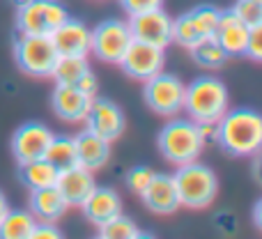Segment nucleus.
Here are the masks:
<instances>
[{"label": "nucleus", "instance_id": "1", "mask_svg": "<svg viewBox=\"0 0 262 239\" xmlns=\"http://www.w3.org/2000/svg\"><path fill=\"white\" fill-rule=\"evenodd\" d=\"M216 143L232 157H255L262 145V118L251 108L226 111L216 122Z\"/></svg>", "mask_w": 262, "mask_h": 239}, {"label": "nucleus", "instance_id": "2", "mask_svg": "<svg viewBox=\"0 0 262 239\" xmlns=\"http://www.w3.org/2000/svg\"><path fill=\"white\" fill-rule=\"evenodd\" d=\"M184 111L198 124L214 122L228 111V88L216 76H198L184 90Z\"/></svg>", "mask_w": 262, "mask_h": 239}, {"label": "nucleus", "instance_id": "3", "mask_svg": "<svg viewBox=\"0 0 262 239\" xmlns=\"http://www.w3.org/2000/svg\"><path fill=\"white\" fill-rule=\"evenodd\" d=\"M175 189L180 195V205L191 209H203L214 203L219 193V177L209 166L198 161H189L177 166L175 175Z\"/></svg>", "mask_w": 262, "mask_h": 239}, {"label": "nucleus", "instance_id": "4", "mask_svg": "<svg viewBox=\"0 0 262 239\" xmlns=\"http://www.w3.org/2000/svg\"><path fill=\"white\" fill-rule=\"evenodd\" d=\"M157 145L163 159L175 166L198 161L205 149V140L193 120H170L157 136Z\"/></svg>", "mask_w": 262, "mask_h": 239}, {"label": "nucleus", "instance_id": "5", "mask_svg": "<svg viewBox=\"0 0 262 239\" xmlns=\"http://www.w3.org/2000/svg\"><path fill=\"white\" fill-rule=\"evenodd\" d=\"M67 18L69 12L60 0H28L16 7V30L18 35L51 37Z\"/></svg>", "mask_w": 262, "mask_h": 239}, {"label": "nucleus", "instance_id": "6", "mask_svg": "<svg viewBox=\"0 0 262 239\" xmlns=\"http://www.w3.org/2000/svg\"><path fill=\"white\" fill-rule=\"evenodd\" d=\"M14 58H16V64L23 74L35 78H46L51 76L60 55L51 37L18 35V39L14 41Z\"/></svg>", "mask_w": 262, "mask_h": 239}, {"label": "nucleus", "instance_id": "7", "mask_svg": "<svg viewBox=\"0 0 262 239\" xmlns=\"http://www.w3.org/2000/svg\"><path fill=\"white\" fill-rule=\"evenodd\" d=\"M184 90L186 85L180 76L168 72H159L145 81L143 97H145V104L157 115L172 118V115L184 111Z\"/></svg>", "mask_w": 262, "mask_h": 239}, {"label": "nucleus", "instance_id": "8", "mask_svg": "<svg viewBox=\"0 0 262 239\" xmlns=\"http://www.w3.org/2000/svg\"><path fill=\"white\" fill-rule=\"evenodd\" d=\"M131 41H134V37H131L129 23L120 21V18H108V21H101L92 30L90 53H95L104 62L120 64V60L127 53Z\"/></svg>", "mask_w": 262, "mask_h": 239}, {"label": "nucleus", "instance_id": "9", "mask_svg": "<svg viewBox=\"0 0 262 239\" xmlns=\"http://www.w3.org/2000/svg\"><path fill=\"white\" fill-rule=\"evenodd\" d=\"M127 23L134 39L159 46V49H166L172 44V18L168 12H163V7L134 14V16H129Z\"/></svg>", "mask_w": 262, "mask_h": 239}, {"label": "nucleus", "instance_id": "10", "mask_svg": "<svg viewBox=\"0 0 262 239\" xmlns=\"http://www.w3.org/2000/svg\"><path fill=\"white\" fill-rule=\"evenodd\" d=\"M85 129L97 134L99 138L108 140H118L122 136L124 126H127V118H124L122 108H120L115 101L106 99V97H92L90 111L85 115Z\"/></svg>", "mask_w": 262, "mask_h": 239}, {"label": "nucleus", "instance_id": "11", "mask_svg": "<svg viewBox=\"0 0 262 239\" xmlns=\"http://www.w3.org/2000/svg\"><path fill=\"white\" fill-rule=\"evenodd\" d=\"M166 49H159V46L145 44V41L134 39L129 44L127 53L120 60V67L124 69V74L136 81H147L154 74L163 72V64H166Z\"/></svg>", "mask_w": 262, "mask_h": 239}, {"label": "nucleus", "instance_id": "12", "mask_svg": "<svg viewBox=\"0 0 262 239\" xmlns=\"http://www.w3.org/2000/svg\"><path fill=\"white\" fill-rule=\"evenodd\" d=\"M53 131L41 122H26L12 136V154L16 163H28L35 159H44V152L49 147Z\"/></svg>", "mask_w": 262, "mask_h": 239}, {"label": "nucleus", "instance_id": "13", "mask_svg": "<svg viewBox=\"0 0 262 239\" xmlns=\"http://www.w3.org/2000/svg\"><path fill=\"white\" fill-rule=\"evenodd\" d=\"M140 198H143L145 207L149 212L159 214V216L175 214L182 207L180 195H177V189H175V180H172V175H166V172H154L152 182L140 193Z\"/></svg>", "mask_w": 262, "mask_h": 239}, {"label": "nucleus", "instance_id": "14", "mask_svg": "<svg viewBox=\"0 0 262 239\" xmlns=\"http://www.w3.org/2000/svg\"><path fill=\"white\" fill-rule=\"evenodd\" d=\"M95 186H97L95 170L81 166V163L67 168V170H60L58 182H55V189L62 193V198L67 200L69 207H81L83 200L92 193Z\"/></svg>", "mask_w": 262, "mask_h": 239}, {"label": "nucleus", "instance_id": "15", "mask_svg": "<svg viewBox=\"0 0 262 239\" xmlns=\"http://www.w3.org/2000/svg\"><path fill=\"white\" fill-rule=\"evenodd\" d=\"M58 55H90L92 30L83 21L69 16L58 30L51 35Z\"/></svg>", "mask_w": 262, "mask_h": 239}, {"label": "nucleus", "instance_id": "16", "mask_svg": "<svg viewBox=\"0 0 262 239\" xmlns=\"http://www.w3.org/2000/svg\"><path fill=\"white\" fill-rule=\"evenodd\" d=\"M90 104L92 97L78 90L76 85H55V92L51 97L53 113L62 122H69V124H78V122L85 120Z\"/></svg>", "mask_w": 262, "mask_h": 239}, {"label": "nucleus", "instance_id": "17", "mask_svg": "<svg viewBox=\"0 0 262 239\" xmlns=\"http://www.w3.org/2000/svg\"><path fill=\"white\" fill-rule=\"evenodd\" d=\"M81 209L88 221L99 228V226H104L106 221H111L113 216L122 214V198H120V193L115 189H111V186H95L92 193L83 200Z\"/></svg>", "mask_w": 262, "mask_h": 239}, {"label": "nucleus", "instance_id": "18", "mask_svg": "<svg viewBox=\"0 0 262 239\" xmlns=\"http://www.w3.org/2000/svg\"><path fill=\"white\" fill-rule=\"evenodd\" d=\"M249 32H251V28L244 26L232 9H223V12L219 14L214 39L223 46V51H226L230 58H235V55H244Z\"/></svg>", "mask_w": 262, "mask_h": 239}, {"label": "nucleus", "instance_id": "19", "mask_svg": "<svg viewBox=\"0 0 262 239\" xmlns=\"http://www.w3.org/2000/svg\"><path fill=\"white\" fill-rule=\"evenodd\" d=\"M28 209H30V214L37 219V221L55 223L64 216V212L69 209V205L55 186H44V189H32L30 191Z\"/></svg>", "mask_w": 262, "mask_h": 239}, {"label": "nucleus", "instance_id": "20", "mask_svg": "<svg viewBox=\"0 0 262 239\" xmlns=\"http://www.w3.org/2000/svg\"><path fill=\"white\" fill-rule=\"evenodd\" d=\"M74 143H76V161L81 166L99 170L111 161V143L92 131H81L78 136H74Z\"/></svg>", "mask_w": 262, "mask_h": 239}, {"label": "nucleus", "instance_id": "21", "mask_svg": "<svg viewBox=\"0 0 262 239\" xmlns=\"http://www.w3.org/2000/svg\"><path fill=\"white\" fill-rule=\"evenodd\" d=\"M21 170H18V177L21 182L28 186V189H44V186H55L58 182L60 170L55 166H51L46 159H35V161L28 163H18Z\"/></svg>", "mask_w": 262, "mask_h": 239}, {"label": "nucleus", "instance_id": "22", "mask_svg": "<svg viewBox=\"0 0 262 239\" xmlns=\"http://www.w3.org/2000/svg\"><path fill=\"white\" fill-rule=\"evenodd\" d=\"M189 51H191L193 62L203 69H221V67H226V62L230 60V55H228L226 51H223V46L214 39V35L203 37V39H200L198 44L191 46Z\"/></svg>", "mask_w": 262, "mask_h": 239}, {"label": "nucleus", "instance_id": "23", "mask_svg": "<svg viewBox=\"0 0 262 239\" xmlns=\"http://www.w3.org/2000/svg\"><path fill=\"white\" fill-rule=\"evenodd\" d=\"M35 223L30 209H7L0 221V239H30Z\"/></svg>", "mask_w": 262, "mask_h": 239}, {"label": "nucleus", "instance_id": "24", "mask_svg": "<svg viewBox=\"0 0 262 239\" xmlns=\"http://www.w3.org/2000/svg\"><path fill=\"white\" fill-rule=\"evenodd\" d=\"M88 72H90L88 55H60L51 76L55 78L58 85H76L78 78Z\"/></svg>", "mask_w": 262, "mask_h": 239}, {"label": "nucleus", "instance_id": "25", "mask_svg": "<svg viewBox=\"0 0 262 239\" xmlns=\"http://www.w3.org/2000/svg\"><path fill=\"white\" fill-rule=\"evenodd\" d=\"M44 159L55 166L58 170H67V168L76 166V143H74L72 136H55L51 138L49 147L44 152Z\"/></svg>", "mask_w": 262, "mask_h": 239}, {"label": "nucleus", "instance_id": "26", "mask_svg": "<svg viewBox=\"0 0 262 239\" xmlns=\"http://www.w3.org/2000/svg\"><path fill=\"white\" fill-rule=\"evenodd\" d=\"M97 235L104 239H134V237H145V232L138 230V226L134 223V219L118 214L111 221H106L104 226L97 228Z\"/></svg>", "mask_w": 262, "mask_h": 239}, {"label": "nucleus", "instance_id": "27", "mask_svg": "<svg viewBox=\"0 0 262 239\" xmlns=\"http://www.w3.org/2000/svg\"><path fill=\"white\" fill-rule=\"evenodd\" d=\"M219 14H221V9L214 7V5H198V7L189 9V16H191V21H193L195 30L200 32V37L214 35L216 23H219Z\"/></svg>", "mask_w": 262, "mask_h": 239}, {"label": "nucleus", "instance_id": "28", "mask_svg": "<svg viewBox=\"0 0 262 239\" xmlns=\"http://www.w3.org/2000/svg\"><path fill=\"white\" fill-rule=\"evenodd\" d=\"M200 39H203V37H200V32L195 30L189 12L177 16V18H172V41H175V44H180L182 49H191V46L198 44Z\"/></svg>", "mask_w": 262, "mask_h": 239}, {"label": "nucleus", "instance_id": "29", "mask_svg": "<svg viewBox=\"0 0 262 239\" xmlns=\"http://www.w3.org/2000/svg\"><path fill=\"white\" fill-rule=\"evenodd\" d=\"M232 12L249 28L262 26V0H237Z\"/></svg>", "mask_w": 262, "mask_h": 239}, {"label": "nucleus", "instance_id": "30", "mask_svg": "<svg viewBox=\"0 0 262 239\" xmlns=\"http://www.w3.org/2000/svg\"><path fill=\"white\" fill-rule=\"evenodd\" d=\"M154 177V170L147 166H136L131 168V170L127 172V177H124V182H127V186L131 191H134L136 195H140L145 189H147V184L152 182Z\"/></svg>", "mask_w": 262, "mask_h": 239}, {"label": "nucleus", "instance_id": "31", "mask_svg": "<svg viewBox=\"0 0 262 239\" xmlns=\"http://www.w3.org/2000/svg\"><path fill=\"white\" fill-rule=\"evenodd\" d=\"M244 55H249V58L255 60V62H260V60H262V26L251 28L249 39H246Z\"/></svg>", "mask_w": 262, "mask_h": 239}, {"label": "nucleus", "instance_id": "32", "mask_svg": "<svg viewBox=\"0 0 262 239\" xmlns=\"http://www.w3.org/2000/svg\"><path fill=\"white\" fill-rule=\"evenodd\" d=\"M122 9L134 16V14H143V12H149V9H157L163 5V0H120Z\"/></svg>", "mask_w": 262, "mask_h": 239}, {"label": "nucleus", "instance_id": "33", "mask_svg": "<svg viewBox=\"0 0 262 239\" xmlns=\"http://www.w3.org/2000/svg\"><path fill=\"white\" fill-rule=\"evenodd\" d=\"M60 237H62L60 228H55V223H44V221H37L30 232V239H60Z\"/></svg>", "mask_w": 262, "mask_h": 239}, {"label": "nucleus", "instance_id": "34", "mask_svg": "<svg viewBox=\"0 0 262 239\" xmlns=\"http://www.w3.org/2000/svg\"><path fill=\"white\" fill-rule=\"evenodd\" d=\"M76 88L78 90H83L85 95H90V97H97V90H99V81H97V76L92 74V69L88 74H83L81 78H78V83H76Z\"/></svg>", "mask_w": 262, "mask_h": 239}, {"label": "nucleus", "instance_id": "35", "mask_svg": "<svg viewBox=\"0 0 262 239\" xmlns=\"http://www.w3.org/2000/svg\"><path fill=\"white\" fill-rule=\"evenodd\" d=\"M7 209H9V203H7V195L0 191V221H3V216L7 214Z\"/></svg>", "mask_w": 262, "mask_h": 239}, {"label": "nucleus", "instance_id": "36", "mask_svg": "<svg viewBox=\"0 0 262 239\" xmlns=\"http://www.w3.org/2000/svg\"><path fill=\"white\" fill-rule=\"evenodd\" d=\"M255 226H260V203L255 205Z\"/></svg>", "mask_w": 262, "mask_h": 239}, {"label": "nucleus", "instance_id": "37", "mask_svg": "<svg viewBox=\"0 0 262 239\" xmlns=\"http://www.w3.org/2000/svg\"><path fill=\"white\" fill-rule=\"evenodd\" d=\"M9 3H14V5H16V7H21V5H26L28 0H9Z\"/></svg>", "mask_w": 262, "mask_h": 239}]
</instances>
